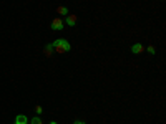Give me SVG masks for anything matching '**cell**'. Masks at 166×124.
<instances>
[{
	"label": "cell",
	"instance_id": "6da1fadb",
	"mask_svg": "<svg viewBox=\"0 0 166 124\" xmlns=\"http://www.w3.org/2000/svg\"><path fill=\"white\" fill-rule=\"evenodd\" d=\"M52 47H53V51H56V53H68L71 50V45L63 38L55 40L53 43H52Z\"/></svg>",
	"mask_w": 166,
	"mask_h": 124
},
{
	"label": "cell",
	"instance_id": "7a4b0ae2",
	"mask_svg": "<svg viewBox=\"0 0 166 124\" xmlns=\"http://www.w3.org/2000/svg\"><path fill=\"white\" fill-rule=\"evenodd\" d=\"M63 25H65V22H63L62 18H55V20H52L50 28L53 32H60V30H63Z\"/></svg>",
	"mask_w": 166,
	"mask_h": 124
},
{
	"label": "cell",
	"instance_id": "3957f363",
	"mask_svg": "<svg viewBox=\"0 0 166 124\" xmlns=\"http://www.w3.org/2000/svg\"><path fill=\"white\" fill-rule=\"evenodd\" d=\"M65 25H68V27H75V25H76V15L68 13L67 15V20H65Z\"/></svg>",
	"mask_w": 166,
	"mask_h": 124
},
{
	"label": "cell",
	"instance_id": "277c9868",
	"mask_svg": "<svg viewBox=\"0 0 166 124\" xmlns=\"http://www.w3.org/2000/svg\"><path fill=\"white\" fill-rule=\"evenodd\" d=\"M129 50H131L133 55H140V53H143V50H145V48H143V45H141V43H135Z\"/></svg>",
	"mask_w": 166,
	"mask_h": 124
},
{
	"label": "cell",
	"instance_id": "5b68a950",
	"mask_svg": "<svg viewBox=\"0 0 166 124\" xmlns=\"http://www.w3.org/2000/svg\"><path fill=\"white\" fill-rule=\"evenodd\" d=\"M15 124H28V118L25 114H17L15 116Z\"/></svg>",
	"mask_w": 166,
	"mask_h": 124
},
{
	"label": "cell",
	"instance_id": "8992f818",
	"mask_svg": "<svg viewBox=\"0 0 166 124\" xmlns=\"http://www.w3.org/2000/svg\"><path fill=\"white\" fill-rule=\"evenodd\" d=\"M56 13L58 15H68V8L65 5H60V7H56Z\"/></svg>",
	"mask_w": 166,
	"mask_h": 124
},
{
	"label": "cell",
	"instance_id": "52a82bcc",
	"mask_svg": "<svg viewBox=\"0 0 166 124\" xmlns=\"http://www.w3.org/2000/svg\"><path fill=\"white\" fill-rule=\"evenodd\" d=\"M28 124H43V121H42V118H40V116H33V118L28 121Z\"/></svg>",
	"mask_w": 166,
	"mask_h": 124
},
{
	"label": "cell",
	"instance_id": "ba28073f",
	"mask_svg": "<svg viewBox=\"0 0 166 124\" xmlns=\"http://www.w3.org/2000/svg\"><path fill=\"white\" fill-rule=\"evenodd\" d=\"M45 55H47V56H52V55H53V47H52V43L45 47Z\"/></svg>",
	"mask_w": 166,
	"mask_h": 124
},
{
	"label": "cell",
	"instance_id": "9c48e42d",
	"mask_svg": "<svg viewBox=\"0 0 166 124\" xmlns=\"http://www.w3.org/2000/svg\"><path fill=\"white\" fill-rule=\"evenodd\" d=\"M146 51L149 53V55H155V53H156V50H155V47H153V45H149V47L146 48Z\"/></svg>",
	"mask_w": 166,
	"mask_h": 124
},
{
	"label": "cell",
	"instance_id": "30bf717a",
	"mask_svg": "<svg viewBox=\"0 0 166 124\" xmlns=\"http://www.w3.org/2000/svg\"><path fill=\"white\" fill-rule=\"evenodd\" d=\"M35 113H37V114L40 116V114L43 113V107H42V106H35Z\"/></svg>",
	"mask_w": 166,
	"mask_h": 124
},
{
	"label": "cell",
	"instance_id": "8fae6325",
	"mask_svg": "<svg viewBox=\"0 0 166 124\" xmlns=\"http://www.w3.org/2000/svg\"><path fill=\"white\" fill-rule=\"evenodd\" d=\"M73 124H85V121H80V119H76V121Z\"/></svg>",
	"mask_w": 166,
	"mask_h": 124
},
{
	"label": "cell",
	"instance_id": "7c38bea8",
	"mask_svg": "<svg viewBox=\"0 0 166 124\" xmlns=\"http://www.w3.org/2000/svg\"><path fill=\"white\" fill-rule=\"evenodd\" d=\"M48 124H58V122H56V121H50V122H48Z\"/></svg>",
	"mask_w": 166,
	"mask_h": 124
}]
</instances>
